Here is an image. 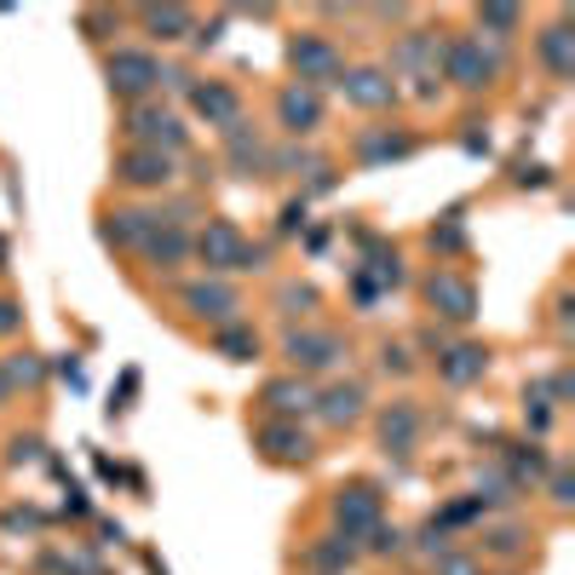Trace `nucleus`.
<instances>
[{
	"label": "nucleus",
	"mask_w": 575,
	"mask_h": 575,
	"mask_svg": "<svg viewBox=\"0 0 575 575\" xmlns=\"http://www.w3.org/2000/svg\"><path fill=\"white\" fill-rule=\"evenodd\" d=\"M191 259L208 277H224V271H271V242H248L236 219H208L191 236Z\"/></svg>",
	"instance_id": "obj_1"
},
{
	"label": "nucleus",
	"mask_w": 575,
	"mask_h": 575,
	"mask_svg": "<svg viewBox=\"0 0 575 575\" xmlns=\"http://www.w3.org/2000/svg\"><path fill=\"white\" fill-rule=\"evenodd\" d=\"M386 75L408 81V93L420 98V105H431V98H443V29H403L392 40V64H386Z\"/></svg>",
	"instance_id": "obj_2"
},
{
	"label": "nucleus",
	"mask_w": 575,
	"mask_h": 575,
	"mask_svg": "<svg viewBox=\"0 0 575 575\" xmlns=\"http://www.w3.org/2000/svg\"><path fill=\"white\" fill-rule=\"evenodd\" d=\"M501 47H489V40H478V35H443V81L455 93H466V98H478V93H489L496 87V75H501Z\"/></svg>",
	"instance_id": "obj_3"
},
{
	"label": "nucleus",
	"mask_w": 575,
	"mask_h": 575,
	"mask_svg": "<svg viewBox=\"0 0 575 575\" xmlns=\"http://www.w3.org/2000/svg\"><path fill=\"white\" fill-rule=\"evenodd\" d=\"M121 138H127L133 150H161V156H173V161L191 150V127H184L168 105H156V98L127 105V115H121Z\"/></svg>",
	"instance_id": "obj_4"
},
{
	"label": "nucleus",
	"mask_w": 575,
	"mask_h": 575,
	"mask_svg": "<svg viewBox=\"0 0 575 575\" xmlns=\"http://www.w3.org/2000/svg\"><path fill=\"white\" fill-rule=\"evenodd\" d=\"M288 70H294L299 87H340L345 75V47L322 29H294L288 35Z\"/></svg>",
	"instance_id": "obj_5"
},
{
	"label": "nucleus",
	"mask_w": 575,
	"mask_h": 575,
	"mask_svg": "<svg viewBox=\"0 0 575 575\" xmlns=\"http://www.w3.org/2000/svg\"><path fill=\"white\" fill-rule=\"evenodd\" d=\"M161 58L150 47H115L105 52V81H110V98H121V105H144V98L161 93Z\"/></svg>",
	"instance_id": "obj_6"
},
{
	"label": "nucleus",
	"mask_w": 575,
	"mask_h": 575,
	"mask_svg": "<svg viewBox=\"0 0 575 575\" xmlns=\"http://www.w3.org/2000/svg\"><path fill=\"white\" fill-rule=\"evenodd\" d=\"M179 311L208 322V328H224V322H242V288H231L224 277H191L173 288Z\"/></svg>",
	"instance_id": "obj_7"
},
{
	"label": "nucleus",
	"mask_w": 575,
	"mask_h": 575,
	"mask_svg": "<svg viewBox=\"0 0 575 575\" xmlns=\"http://www.w3.org/2000/svg\"><path fill=\"white\" fill-rule=\"evenodd\" d=\"M282 357L294 363V375H334L340 363H352V345H345L334 328H288L282 334Z\"/></svg>",
	"instance_id": "obj_8"
},
{
	"label": "nucleus",
	"mask_w": 575,
	"mask_h": 575,
	"mask_svg": "<svg viewBox=\"0 0 575 575\" xmlns=\"http://www.w3.org/2000/svg\"><path fill=\"white\" fill-rule=\"evenodd\" d=\"M420 150V133L415 127H397V121H375V127H357L352 133V161L363 173L386 168V161H408Z\"/></svg>",
	"instance_id": "obj_9"
},
{
	"label": "nucleus",
	"mask_w": 575,
	"mask_h": 575,
	"mask_svg": "<svg viewBox=\"0 0 575 575\" xmlns=\"http://www.w3.org/2000/svg\"><path fill=\"white\" fill-rule=\"evenodd\" d=\"M340 98H345L352 110L380 115V110H397V105H403V87H397L392 75H386V64H345Z\"/></svg>",
	"instance_id": "obj_10"
},
{
	"label": "nucleus",
	"mask_w": 575,
	"mask_h": 575,
	"mask_svg": "<svg viewBox=\"0 0 575 575\" xmlns=\"http://www.w3.org/2000/svg\"><path fill=\"white\" fill-rule=\"evenodd\" d=\"M121 191H133V196H150V191H168V184L179 179V161L173 156H161V150H121L115 156V173H110Z\"/></svg>",
	"instance_id": "obj_11"
},
{
	"label": "nucleus",
	"mask_w": 575,
	"mask_h": 575,
	"mask_svg": "<svg viewBox=\"0 0 575 575\" xmlns=\"http://www.w3.org/2000/svg\"><path fill=\"white\" fill-rule=\"evenodd\" d=\"M328 512H334V524H340V536H368L375 524H386V496L375 484H340L334 489V501H328Z\"/></svg>",
	"instance_id": "obj_12"
},
{
	"label": "nucleus",
	"mask_w": 575,
	"mask_h": 575,
	"mask_svg": "<svg viewBox=\"0 0 575 575\" xmlns=\"http://www.w3.org/2000/svg\"><path fill=\"white\" fill-rule=\"evenodd\" d=\"M161 224H168V213L161 208H144V201H127V208H105L98 213V236L110 242V248H144V242H150Z\"/></svg>",
	"instance_id": "obj_13"
},
{
	"label": "nucleus",
	"mask_w": 575,
	"mask_h": 575,
	"mask_svg": "<svg viewBox=\"0 0 575 575\" xmlns=\"http://www.w3.org/2000/svg\"><path fill=\"white\" fill-rule=\"evenodd\" d=\"M322 121H328L322 93L317 87H299V81H282V87H277V127L299 144V138L322 133Z\"/></svg>",
	"instance_id": "obj_14"
},
{
	"label": "nucleus",
	"mask_w": 575,
	"mask_h": 575,
	"mask_svg": "<svg viewBox=\"0 0 575 575\" xmlns=\"http://www.w3.org/2000/svg\"><path fill=\"white\" fill-rule=\"evenodd\" d=\"M420 299L431 305V317H449V322H472L478 317V288H472L461 271H426L420 282Z\"/></svg>",
	"instance_id": "obj_15"
},
{
	"label": "nucleus",
	"mask_w": 575,
	"mask_h": 575,
	"mask_svg": "<svg viewBox=\"0 0 575 575\" xmlns=\"http://www.w3.org/2000/svg\"><path fill=\"white\" fill-rule=\"evenodd\" d=\"M380 449L386 455H397V461H408L420 449V426H426V415H420V403L415 397H397V403H386L380 408Z\"/></svg>",
	"instance_id": "obj_16"
},
{
	"label": "nucleus",
	"mask_w": 575,
	"mask_h": 575,
	"mask_svg": "<svg viewBox=\"0 0 575 575\" xmlns=\"http://www.w3.org/2000/svg\"><path fill=\"white\" fill-rule=\"evenodd\" d=\"M254 443H259V455L271 461V466H305V461L317 455L311 438L299 431V420H265L254 431Z\"/></svg>",
	"instance_id": "obj_17"
},
{
	"label": "nucleus",
	"mask_w": 575,
	"mask_h": 575,
	"mask_svg": "<svg viewBox=\"0 0 575 575\" xmlns=\"http://www.w3.org/2000/svg\"><path fill=\"white\" fill-rule=\"evenodd\" d=\"M184 105L208 121V127H219V133L242 121V93L231 87V81H196V87L184 93Z\"/></svg>",
	"instance_id": "obj_18"
},
{
	"label": "nucleus",
	"mask_w": 575,
	"mask_h": 575,
	"mask_svg": "<svg viewBox=\"0 0 575 575\" xmlns=\"http://www.w3.org/2000/svg\"><path fill=\"white\" fill-rule=\"evenodd\" d=\"M224 156H231V168L236 179H265V168H271V150H265V133L254 127L248 115L236 121V127H224Z\"/></svg>",
	"instance_id": "obj_19"
},
{
	"label": "nucleus",
	"mask_w": 575,
	"mask_h": 575,
	"mask_svg": "<svg viewBox=\"0 0 575 575\" xmlns=\"http://www.w3.org/2000/svg\"><path fill=\"white\" fill-rule=\"evenodd\" d=\"M438 380L443 386H472V380H484L489 375V345H478V340H455V345H443L438 357Z\"/></svg>",
	"instance_id": "obj_20"
},
{
	"label": "nucleus",
	"mask_w": 575,
	"mask_h": 575,
	"mask_svg": "<svg viewBox=\"0 0 575 575\" xmlns=\"http://www.w3.org/2000/svg\"><path fill=\"white\" fill-rule=\"evenodd\" d=\"M259 403L271 408V420H299V415H311V408H317V386L299 380V375H282V380H271L259 392Z\"/></svg>",
	"instance_id": "obj_21"
},
{
	"label": "nucleus",
	"mask_w": 575,
	"mask_h": 575,
	"mask_svg": "<svg viewBox=\"0 0 575 575\" xmlns=\"http://www.w3.org/2000/svg\"><path fill=\"white\" fill-rule=\"evenodd\" d=\"M536 58H541V70L552 81L575 75V29H570V17H552V24L536 35Z\"/></svg>",
	"instance_id": "obj_22"
},
{
	"label": "nucleus",
	"mask_w": 575,
	"mask_h": 575,
	"mask_svg": "<svg viewBox=\"0 0 575 575\" xmlns=\"http://www.w3.org/2000/svg\"><path fill=\"white\" fill-rule=\"evenodd\" d=\"M138 259L150 265V271H161V277H173L184 259H191V231H184V224H161V231L144 242L138 248Z\"/></svg>",
	"instance_id": "obj_23"
},
{
	"label": "nucleus",
	"mask_w": 575,
	"mask_h": 575,
	"mask_svg": "<svg viewBox=\"0 0 575 575\" xmlns=\"http://www.w3.org/2000/svg\"><path fill=\"white\" fill-rule=\"evenodd\" d=\"M133 17L144 24V35H150V40H161V47H179V40L196 29V12L191 7H133Z\"/></svg>",
	"instance_id": "obj_24"
},
{
	"label": "nucleus",
	"mask_w": 575,
	"mask_h": 575,
	"mask_svg": "<svg viewBox=\"0 0 575 575\" xmlns=\"http://www.w3.org/2000/svg\"><path fill=\"white\" fill-rule=\"evenodd\" d=\"M363 408H368V392H363L357 380H340V386H328V392H317L311 415H322L328 426H357Z\"/></svg>",
	"instance_id": "obj_25"
},
{
	"label": "nucleus",
	"mask_w": 575,
	"mask_h": 575,
	"mask_svg": "<svg viewBox=\"0 0 575 575\" xmlns=\"http://www.w3.org/2000/svg\"><path fill=\"white\" fill-rule=\"evenodd\" d=\"M208 345H213L224 363H254V357H259V334H254L248 322H224V328H213Z\"/></svg>",
	"instance_id": "obj_26"
},
{
	"label": "nucleus",
	"mask_w": 575,
	"mask_h": 575,
	"mask_svg": "<svg viewBox=\"0 0 575 575\" xmlns=\"http://www.w3.org/2000/svg\"><path fill=\"white\" fill-rule=\"evenodd\" d=\"M524 29V7H478V40L501 47V40H518Z\"/></svg>",
	"instance_id": "obj_27"
},
{
	"label": "nucleus",
	"mask_w": 575,
	"mask_h": 575,
	"mask_svg": "<svg viewBox=\"0 0 575 575\" xmlns=\"http://www.w3.org/2000/svg\"><path fill=\"white\" fill-rule=\"evenodd\" d=\"M357 541L352 536H340V529H334V536H322V541H311V552H305V559H311L317 570H328V575H334V570H345V564H357Z\"/></svg>",
	"instance_id": "obj_28"
},
{
	"label": "nucleus",
	"mask_w": 575,
	"mask_h": 575,
	"mask_svg": "<svg viewBox=\"0 0 575 575\" xmlns=\"http://www.w3.org/2000/svg\"><path fill=\"white\" fill-rule=\"evenodd\" d=\"M506 461H512V484H518V489H524V478L536 484V478H547V472H552L541 443H506Z\"/></svg>",
	"instance_id": "obj_29"
},
{
	"label": "nucleus",
	"mask_w": 575,
	"mask_h": 575,
	"mask_svg": "<svg viewBox=\"0 0 575 575\" xmlns=\"http://www.w3.org/2000/svg\"><path fill=\"white\" fill-rule=\"evenodd\" d=\"M426 242H431V254H438V259H443V254H461V248H466V208H449L438 224H431Z\"/></svg>",
	"instance_id": "obj_30"
},
{
	"label": "nucleus",
	"mask_w": 575,
	"mask_h": 575,
	"mask_svg": "<svg viewBox=\"0 0 575 575\" xmlns=\"http://www.w3.org/2000/svg\"><path fill=\"white\" fill-rule=\"evenodd\" d=\"M317 305H322V294H317L311 282H282V288H277V311H282V317H311Z\"/></svg>",
	"instance_id": "obj_31"
},
{
	"label": "nucleus",
	"mask_w": 575,
	"mask_h": 575,
	"mask_svg": "<svg viewBox=\"0 0 575 575\" xmlns=\"http://www.w3.org/2000/svg\"><path fill=\"white\" fill-rule=\"evenodd\" d=\"M40 375H47V368H40V357H35V352H12V357H7V368H0L7 392H12V386H40Z\"/></svg>",
	"instance_id": "obj_32"
},
{
	"label": "nucleus",
	"mask_w": 575,
	"mask_h": 575,
	"mask_svg": "<svg viewBox=\"0 0 575 575\" xmlns=\"http://www.w3.org/2000/svg\"><path fill=\"white\" fill-rule=\"evenodd\" d=\"M524 541H529V536H524L518 524H496V529L484 536V552H489V559H518Z\"/></svg>",
	"instance_id": "obj_33"
},
{
	"label": "nucleus",
	"mask_w": 575,
	"mask_h": 575,
	"mask_svg": "<svg viewBox=\"0 0 575 575\" xmlns=\"http://www.w3.org/2000/svg\"><path fill=\"white\" fill-rule=\"evenodd\" d=\"M380 368H386V375H415V352H408V345H397V340H386L380 345Z\"/></svg>",
	"instance_id": "obj_34"
},
{
	"label": "nucleus",
	"mask_w": 575,
	"mask_h": 575,
	"mask_svg": "<svg viewBox=\"0 0 575 575\" xmlns=\"http://www.w3.org/2000/svg\"><path fill=\"white\" fill-rule=\"evenodd\" d=\"M368 536H375V541H368V552H375V559H397V552H403V529H397V524H375Z\"/></svg>",
	"instance_id": "obj_35"
},
{
	"label": "nucleus",
	"mask_w": 575,
	"mask_h": 575,
	"mask_svg": "<svg viewBox=\"0 0 575 575\" xmlns=\"http://www.w3.org/2000/svg\"><path fill=\"white\" fill-rule=\"evenodd\" d=\"M449 547H455V541H449V529H443L438 518H431V524L420 529V552H426V559H431V564H438V559H443V552H449Z\"/></svg>",
	"instance_id": "obj_36"
},
{
	"label": "nucleus",
	"mask_w": 575,
	"mask_h": 575,
	"mask_svg": "<svg viewBox=\"0 0 575 575\" xmlns=\"http://www.w3.org/2000/svg\"><path fill=\"white\" fill-rule=\"evenodd\" d=\"M478 512H484L478 501H472V496H461V501H449V506L438 512V524H443V529H455V524H472Z\"/></svg>",
	"instance_id": "obj_37"
},
{
	"label": "nucleus",
	"mask_w": 575,
	"mask_h": 575,
	"mask_svg": "<svg viewBox=\"0 0 575 575\" xmlns=\"http://www.w3.org/2000/svg\"><path fill=\"white\" fill-rule=\"evenodd\" d=\"M512 184H529V191H547V184H552V168H541V161H518V168H512Z\"/></svg>",
	"instance_id": "obj_38"
},
{
	"label": "nucleus",
	"mask_w": 575,
	"mask_h": 575,
	"mask_svg": "<svg viewBox=\"0 0 575 575\" xmlns=\"http://www.w3.org/2000/svg\"><path fill=\"white\" fill-rule=\"evenodd\" d=\"M431 575H484L478 559H466V552H443L438 564H431Z\"/></svg>",
	"instance_id": "obj_39"
},
{
	"label": "nucleus",
	"mask_w": 575,
	"mask_h": 575,
	"mask_svg": "<svg viewBox=\"0 0 575 575\" xmlns=\"http://www.w3.org/2000/svg\"><path fill=\"white\" fill-rule=\"evenodd\" d=\"M277 231H282V236H294V231H305V196H294V201H282V213H277Z\"/></svg>",
	"instance_id": "obj_40"
},
{
	"label": "nucleus",
	"mask_w": 575,
	"mask_h": 575,
	"mask_svg": "<svg viewBox=\"0 0 575 575\" xmlns=\"http://www.w3.org/2000/svg\"><path fill=\"white\" fill-rule=\"evenodd\" d=\"M224 24H231V12H219V17H208V24H196L191 40H196V47H219V40H224Z\"/></svg>",
	"instance_id": "obj_41"
},
{
	"label": "nucleus",
	"mask_w": 575,
	"mask_h": 575,
	"mask_svg": "<svg viewBox=\"0 0 575 575\" xmlns=\"http://www.w3.org/2000/svg\"><path fill=\"white\" fill-rule=\"evenodd\" d=\"M81 29H87V40L98 47V29H121V12H81Z\"/></svg>",
	"instance_id": "obj_42"
},
{
	"label": "nucleus",
	"mask_w": 575,
	"mask_h": 575,
	"mask_svg": "<svg viewBox=\"0 0 575 575\" xmlns=\"http://www.w3.org/2000/svg\"><path fill=\"white\" fill-rule=\"evenodd\" d=\"M17 328H24V311H17V299H7V294H0V340H7V334H17Z\"/></svg>",
	"instance_id": "obj_43"
},
{
	"label": "nucleus",
	"mask_w": 575,
	"mask_h": 575,
	"mask_svg": "<svg viewBox=\"0 0 575 575\" xmlns=\"http://www.w3.org/2000/svg\"><path fill=\"white\" fill-rule=\"evenodd\" d=\"M7 461H12V466H35V461H40V438H17Z\"/></svg>",
	"instance_id": "obj_44"
},
{
	"label": "nucleus",
	"mask_w": 575,
	"mask_h": 575,
	"mask_svg": "<svg viewBox=\"0 0 575 575\" xmlns=\"http://www.w3.org/2000/svg\"><path fill=\"white\" fill-rule=\"evenodd\" d=\"M552 501L570 506L575 501V484H570V466H552Z\"/></svg>",
	"instance_id": "obj_45"
},
{
	"label": "nucleus",
	"mask_w": 575,
	"mask_h": 575,
	"mask_svg": "<svg viewBox=\"0 0 575 575\" xmlns=\"http://www.w3.org/2000/svg\"><path fill=\"white\" fill-rule=\"evenodd\" d=\"M0 524H7L12 536H17V529H40V512H29V506H12V512H7V518H0Z\"/></svg>",
	"instance_id": "obj_46"
},
{
	"label": "nucleus",
	"mask_w": 575,
	"mask_h": 575,
	"mask_svg": "<svg viewBox=\"0 0 575 575\" xmlns=\"http://www.w3.org/2000/svg\"><path fill=\"white\" fill-rule=\"evenodd\" d=\"M0 271H7V242H0Z\"/></svg>",
	"instance_id": "obj_47"
}]
</instances>
